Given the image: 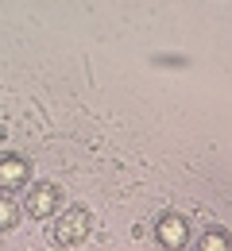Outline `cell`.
Instances as JSON below:
<instances>
[{
    "label": "cell",
    "mask_w": 232,
    "mask_h": 251,
    "mask_svg": "<svg viewBox=\"0 0 232 251\" xmlns=\"http://www.w3.org/2000/svg\"><path fill=\"white\" fill-rule=\"evenodd\" d=\"M54 228H51V240L54 244H81L89 232H93V217L85 213V209H62V213H54Z\"/></svg>",
    "instance_id": "6da1fadb"
},
{
    "label": "cell",
    "mask_w": 232,
    "mask_h": 251,
    "mask_svg": "<svg viewBox=\"0 0 232 251\" xmlns=\"http://www.w3.org/2000/svg\"><path fill=\"white\" fill-rule=\"evenodd\" d=\"M16 217H20V209H16L12 201H0V228H12Z\"/></svg>",
    "instance_id": "8992f818"
},
{
    "label": "cell",
    "mask_w": 232,
    "mask_h": 251,
    "mask_svg": "<svg viewBox=\"0 0 232 251\" xmlns=\"http://www.w3.org/2000/svg\"><path fill=\"white\" fill-rule=\"evenodd\" d=\"M58 205H62V193L51 186V182H39V186L27 189V213H31V217L47 220V217L58 213Z\"/></svg>",
    "instance_id": "3957f363"
},
{
    "label": "cell",
    "mask_w": 232,
    "mask_h": 251,
    "mask_svg": "<svg viewBox=\"0 0 232 251\" xmlns=\"http://www.w3.org/2000/svg\"><path fill=\"white\" fill-rule=\"evenodd\" d=\"M155 240H159L163 248H170V251H182L190 244V220L178 217V213H166V217L155 224Z\"/></svg>",
    "instance_id": "7a4b0ae2"
},
{
    "label": "cell",
    "mask_w": 232,
    "mask_h": 251,
    "mask_svg": "<svg viewBox=\"0 0 232 251\" xmlns=\"http://www.w3.org/2000/svg\"><path fill=\"white\" fill-rule=\"evenodd\" d=\"M198 251H232V236L225 228H209L198 240Z\"/></svg>",
    "instance_id": "5b68a950"
},
{
    "label": "cell",
    "mask_w": 232,
    "mask_h": 251,
    "mask_svg": "<svg viewBox=\"0 0 232 251\" xmlns=\"http://www.w3.org/2000/svg\"><path fill=\"white\" fill-rule=\"evenodd\" d=\"M27 178H31V166H27V158L20 155H4L0 158V189H24L27 186Z\"/></svg>",
    "instance_id": "277c9868"
}]
</instances>
